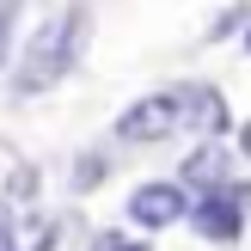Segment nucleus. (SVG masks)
Returning a JSON list of instances; mask_svg holds the SVG:
<instances>
[{"instance_id": "423d86ee", "label": "nucleus", "mask_w": 251, "mask_h": 251, "mask_svg": "<svg viewBox=\"0 0 251 251\" xmlns=\"http://www.w3.org/2000/svg\"><path fill=\"white\" fill-rule=\"evenodd\" d=\"M178 104H184V123H196L202 135H221V129H227V98H221L215 86H184Z\"/></svg>"}, {"instance_id": "f8f14e48", "label": "nucleus", "mask_w": 251, "mask_h": 251, "mask_svg": "<svg viewBox=\"0 0 251 251\" xmlns=\"http://www.w3.org/2000/svg\"><path fill=\"white\" fill-rule=\"evenodd\" d=\"M239 153L251 159V117H245V129H239Z\"/></svg>"}, {"instance_id": "20e7f679", "label": "nucleus", "mask_w": 251, "mask_h": 251, "mask_svg": "<svg viewBox=\"0 0 251 251\" xmlns=\"http://www.w3.org/2000/svg\"><path fill=\"white\" fill-rule=\"evenodd\" d=\"M190 227L202 233V239H215V245H233L245 233V208H239L233 190H215V196H202V202L190 208Z\"/></svg>"}, {"instance_id": "f03ea898", "label": "nucleus", "mask_w": 251, "mask_h": 251, "mask_svg": "<svg viewBox=\"0 0 251 251\" xmlns=\"http://www.w3.org/2000/svg\"><path fill=\"white\" fill-rule=\"evenodd\" d=\"M178 123H184L178 92H147V98H135V104L117 117V135L123 141H166Z\"/></svg>"}, {"instance_id": "9b49d317", "label": "nucleus", "mask_w": 251, "mask_h": 251, "mask_svg": "<svg viewBox=\"0 0 251 251\" xmlns=\"http://www.w3.org/2000/svg\"><path fill=\"white\" fill-rule=\"evenodd\" d=\"M19 6L25 0H0V25H6V31H12V19H19Z\"/></svg>"}, {"instance_id": "9d476101", "label": "nucleus", "mask_w": 251, "mask_h": 251, "mask_svg": "<svg viewBox=\"0 0 251 251\" xmlns=\"http://www.w3.org/2000/svg\"><path fill=\"white\" fill-rule=\"evenodd\" d=\"M92 251H147V245H135V239H123V233H98Z\"/></svg>"}, {"instance_id": "0eeeda50", "label": "nucleus", "mask_w": 251, "mask_h": 251, "mask_svg": "<svg viewBox=\"0 0 251 251\" xmlns=\"http://www.w3.org/2000/svg\"><path fill=\"white\" fill-rule=\"evenodd\" d=\"M184 184H196V190H208V196L227 190V147H221V141H202L190 159H184Z\"/></svg>"}, {"instance_id": "7ed1b4c3", "label": "nucleus", "mask_w": 251, "mask_h": 251, "mask_svg": "<svg viewBox=\"0 0 251 251\" xmlns=\"http://www.w3.org/2000/svg\"><path fill=\"white\" fill-rule=\"evenodd\" d=\"M190 215V202H184V184H141V190L129 196V221L135 227H147V233H159V227H172V221H184Z\"/></svg>"}, {"instance_id": "ddd939ff", "label": "nucleus", "mask_w": 251, "mask_h": 251, "mask_svg": "<svg viewBox=\"0 0 251 251\" xmlns=\"http://www.w3.org/2000/svg\"><path fill=\"white\" fill-rule=\"evenodd\" d=\"M0 68H6V25H0Z\"/></svg>"}, {"instance_id": "6e6552de", "label": "nucleus", "mask_w": 251, "mask_h": 251, "mask_svg": "<svg viewBox=\"0 0 251 251\" xmlns=\"http://www.w3.org/2000/svg\"><path fill=\"white\" fill-rule=\"evenodd\" d=\"M68 184H74V190H92V184H104V159H98V153H86L80 166H74V178H68Z\"/></svg>"}, {"instance_id": "4468645a", "label": "nucleus", "mask_w": 251, "mask_h": 251, "mask_svg": "<svg viewBox=\"0 0 251 251\" xmlns=\"http://www.w3.org/2000/svg\"><path fill=\"white\" fill-rule=\"evenodd\" d=\"M245 49H251V31H245Z\"/></svg>"}, {"instance_id": "f257e3e1", "label": "nucleus", "mask_w": 251, "mask_h": 251, "mask_svg": "<svg viewBox=\"0 0 251 251\" xmlns=\"http://www.w3.org/2000/svg\"><path fill=\"white\" fill-rule=\"evenodd\" d=\"M80 37H86V6L55 12L19 55V92H49L55 80H68V68L80 61Z\"/></svg>"}, {"instance_id": "1a4fd4ad", "label": "nucleus", "mask_w": 251, "mask_h": 251, "mask_svg": "<svg viewBox=\"0 0 251 251\" xmlns=\"http://www.w3.org/2000/svg\"><path fill=\"white\" fill-rule=\"evenodd\" d=\"M31 190H37V172H31V166L6 178V196H12V202H19V196H31Z\"/></svg>"}, {"instance_id": "39448f33", "label": "nucleus", "mask_w": 251, "mask_h": 251, "mask_svg": "<svg viewBox=\"0 0 251 251\" xmlns=\"http://www.w3.org/2000/svg\"><path fill=\"white\" fill-rule=\"evenodd\" d=\"M61 239V221L43 215V208H25V215L6 221V251H49Z\"/></svg>"}]
</instances>
